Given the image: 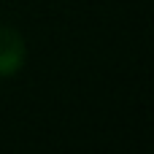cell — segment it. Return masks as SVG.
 Masks as SVG:
<instances>
[{
	"instance_id": "1",
	"label": "cell",
	"mask_w": 154,
	"mask_h": 154,
	"mask_svg": "<svg viewBox=\"0 0 154 154\" xmlns=\"http://www.w3.org/2000/svg\"><path fill=\"white\" fill-rule=\"evenodd\" d=\"M24 60H27V46L22 32L11 24H0V79L16 76Z\"/></svg>"
}]
</instances>
